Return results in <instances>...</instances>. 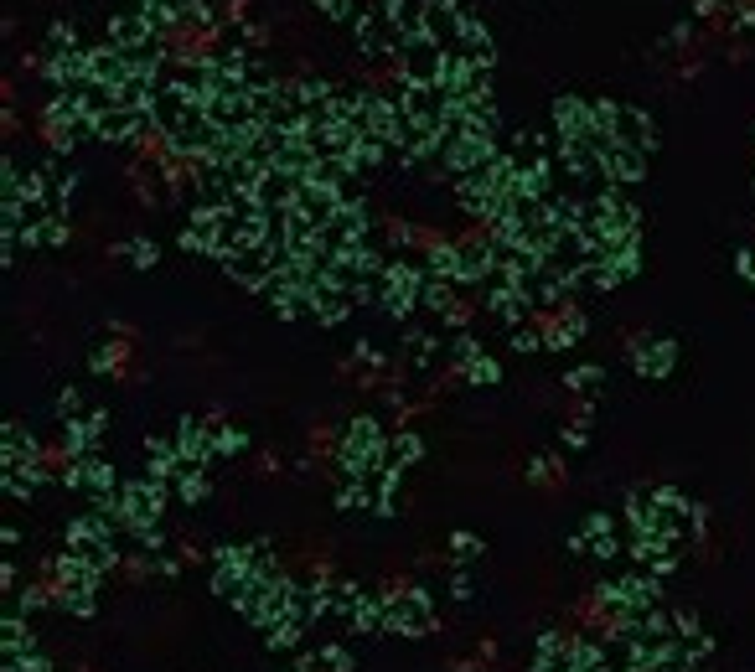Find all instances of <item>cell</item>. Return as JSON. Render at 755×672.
<instances>
[]
</instances>
